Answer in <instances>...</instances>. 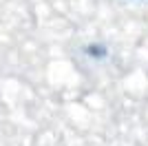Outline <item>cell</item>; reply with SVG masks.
<instances>
[{"instance_id": "6da1fadb", "label": "cell", "mask_w": 148, "mask_h": 146, "mask_svg": "<svg viewBox=\"0 0 148 146\" xmlns=\"http://www.w3.org/2000/svg\"><path fill=\"white\" fill-rule=\"evenodd\" d=\"M84 55H88L91 60H106L108 55V47L104 42H88L84 47Z\"/></svg>"}]
</instances>
